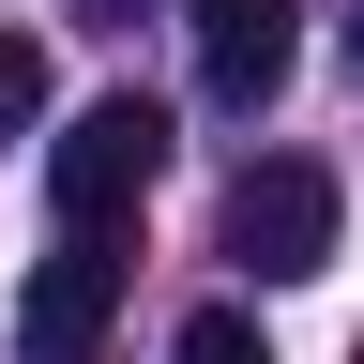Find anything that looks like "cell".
I'll return each instance as SVG.
<instances>
[{
    "label": "cell",
    "instance_id": "cell-8",
    "mask_svg": "<svg viewBox=\"0 0 364 364\" xmlns=\"http://www.w3.org/2000/svg\"><path fill=\"white\" fill-rule=\"evenodd\" d=\"M349 61H364V0H349Z\"/></svg>",
    "mask_w": 364,
    "mask_h": 364
},
{
    "label": "cell",
    "instance_id": "cell-5",
    "mask_svg": "<svg viewBox=\"0 0 364 364\" xmlns=\"http://www.w3.org/2000/svg\"><path fill=\"white\" fill-rule=\"evenodd\" d=\"M31 122H46V46H31V31H0V152H16Z\"/></svg>",
    "mask_w": 364,
    "mask_h": 364
},
{
    "label": "cell",
    "instance_id": "cell-3",
    "mask_svg": "<svg viewBox=\"0 0 364 364\" xmlns=\"http://www.w3.org/2000/svg\"><path fill=\"white\" fill-rule=\"evenodd\" d=\"M107 318H122V243L31 258V289H16V349H31V364H91V349H107Z\"/></svg>",
    "mask_w": 364,
    "mask_h": 364
},
{
    "label": "cell",
    "instance_id": "cell-1",
    "mask_svg": "<svg viewBox=\"0 0 364 364\" xmlns=\"http://www.w3.org/2000/svg\"><path fill=\"white\" fill-rule=\"evenodd\" d=\"M167 182V107H136V91H107V107H76L61 136H46V198H61V243H107V228H136V198Z\"/></svg>",
    "mask_w": 364,
    "mask_h": 364
},
{
    "label": "cell",
    "instance_id": "cell-2",
    "mask_svg": "<svg viewBox=\"0 0 364 364\" xmlns=\"http://www.w3.org/2000/svg\"><path fill=\"white\" fill-rule=\"evenodd\" d=\"M228 258L273 273V289H304V273H334V167H304V152H273L228 182Z\"/></svg>",
    "mask_w": 364,
    "mask_h": 364
},
{
    "label": "cell",
    "instance_id": "cell-7",
    "mask_svg": "<svg viewBox=\"0 0 364 364\" xmlns=\"http://www.w3.org/2000/svg\"><path fill=\"white\" fill-rule=\"evenodd\" d=\"M76 16H91V31H136V16H152V0H76Z\"/></svg>",
    "mask_w": 364,
    "mask_h": 364
},
{
    "label": "cell",
    "instance_id": "cell-4",
    "mask_svg": "<svg viewBox=\"0 0 364 364\" xmlns=\"http://www.w3.org/2000/svg\"><path fill=\"white\" fill-rule=\"evenodd\" d=\"M182 31H198L213 107H273L289 61H304V16H289V0H182Z\"/></svg>",
    "mask_w": 364,
    "mask_h": 364
},
{
    "label": "cell",
    "instance_id": "cell-6",
    "mask_svg": "<svg viewBox=\"0 0 364 364\" xmlns=\"http://www.w3.org/2000/svg\"><path fill=\"white\" fill-rule=\"evenodd\" d=\"M167 364H273V349H258V318H243V304H198Z\"/></svg>",
    "mask_w": 364,
    "mask_h": 364
}]
</instances>
